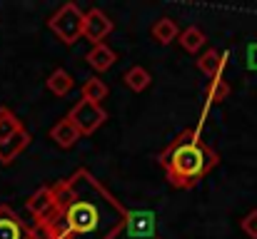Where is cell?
Segmentation results:
<instances>
[{"label":"cell","instance_id":"6da1fadb","mask_svg":"<svg viewBox=\"0 0 257 239\" xmlns=\"http://www.w3.org/2000/svg\"><path fill=\"white\" fill-rule=\"evenodd\" d=\"M25 209L30 239H115L130 214L87 167L33 192Z\"/></svg>","mask_w":257,"mask_h":239},{"label":"cell","instance_id":"7a4b0ae2","mask_svg":"<svg viewBox=\"0 0 257 239\" xmlns=\"http://www.w3.org/2000/svg\"><path fill=\"white\" fill-rule=\"evenodd\" d=\"M158 162L175 189H192L220 164V155L200 137L197 130L187 127L165 150H160Z\"/></svg>","mask_w":257,"mask_h":239},{"label":"cell","instance_id":"3957f363","mask_svg":"<svg viewBox=\"0 0 257 239\" xmlns=\"http://www.w3.org/2000/svg\"><path fill=\"white\" fill-rule=\"evenodd\" d=\"M83 15L85 13L75 3H65L50 15L48 28L55 33V38L63 45H75L83 38Z\"/></svg>","mask_w":257,"mask_h":239},{"label":"cell","instance_id":"277c9868","mask_svg":"<svg viewBox=\"0 0 257 239\" xmlns=\"http://www.w3.org/2000/svg\"><path fill=\"white\" fill-rule=\"evenodd\" d=\"M68 117H70V122L78 127V132L85 137V135H95V132L105 125L107 112L102 110V105L90 102V100H83V97H80V100L73 105V110L68 112Z\"/></svg>","mask_w":257,"mask_h":239},{"label":"cell","instance_id":"5b68a950","mask_svg":"<svg viewBox=\"0 0 257 239\" xmlns=\"http://www.w3.org/2000/svg\"><path fill=\"white\" fill-rule=\"evenodd\" d=\"M112 28H115V23L100 8H90L85 15H83V38L90 40L92 45L105 43V38L112 33Z\"/></svg>","mask_w":257,"mask_h":239},{"label":"cell","instance_id":"8992f818","mask_svg":"<svg viewBox=\"0 0 257 239\" xmlns=\"http://www.w3.org/2000/svg\"><path fill=\"white\" fill-rule=\"evenodd\" d=\"M0 239H30V229L8 204H0Z\"/></svg>","mask_w":257,"mask_h":239},{"label":"cell","instance_id":"52a82bcc","mask_svg":"<svg viewBox=\"0 0 257 239\" xmlns=\"http://www.w3.org/2000/svg\"><path fill=\"white\" fill-rule=\"evenodd\" d=\"M80 132H78V127L70 122V117L65 115V117H60L53 127H50V140L58 145V147H63V150H70V147H75L78 142H80Z\"/></svg>","mask_w":257,"mask_h":239},{"label":"cell","instance_id":"ba28073f","mask_svg":"<svg viewBox=\"0 0 257 239\" xmlns=\"http://www.w3.org/2000/svg\"><path fill=\"white\" fill-rule=\"evenodd\" d=\"M127 234L135 237H150L155 232V214L153 212H130L127 214V224H125Z\"/></svg>","mask_w":257,"mask_h":239},{"label":"cell","instance_id":"9c48e42d","mask_svg":"<svg viewBox=\"0 0 257 239\" xmlns=\"http://www.w3.org/2000/svg\"><path fill=\"white\" fill-rule=\"evenodd\" d=\"M85 60L95 73H105V70H110V68L115 65L117 55H115V50H112L107 43H100V45H92V48H90Z\"/></svg>","mask_w":257,"mask_h":239},{"label":"cell","instance_id":"30bf717a","mask_svg":"<svg viewBox=\"0 0 257 239\" xmlns=\"http://www.w3.org/2000/svg\"><path fill=\"white\" fill-rule=\"evenodd\" d=\"M227 63V55L225 53H217V50H205L200 58H197V70L202 75H207L210 80L222 78V68Z\"/></svg>","mask_w":257,"mask_h":239},{"label":"cell","instance_id":"8fae6325","mask_svg":"<svg viewBox=\"0 0 257 239\" xmlns=\"http://www.w3.org/2000/svg\"><path fill=\"white\" fill-rule=\"evenodd\" d=\"M150 35H153L155 43H160V45H170V43H175V40L180 38L177 20H172V18H168V15L158 18L155 25H153V30H150Z\"/></svg>","mask_w":257,"mask_h":239},{"label":"cell","instance_id":"7c38bea8","mask_svg":"<svg viewBox=\"0 0 257 239\" xmlns=\"http://www.w3.org/2000/svg\"><path fill=\"white\" fill-rule=\"evenodd\" d=\"M30 132L28 130H23L20 135H15L13 140H8V142H0V164H10L13 159L18 157L28 145H30Z\"/></svg>","mask_w":257,"mask_h":239},{"label":"cell","instance_id":"4fadbf2b","mask_svg":"<svg viewBox=\"0 0 257 239\" xmlns=\"http://www.w3.org/2000/svg\"><path fill=\"white\" fill-rule=\"evenodd\" d=\"M25 127H23V122L18 120V115L13 112V110H8V107H0V142H8V140H13L15 135H20Z\"/></svg>","mask_w":257,"mask_h":239},{"label":"cell","instance_id":"5bb4252c","mask_svg":"<svg viewBox=\"0 0 257 239\" xmlns=\"http://www.w3.org/2000/svg\"><path fill=\"white\" fill-rule=\"evenodd\" d=\"M177 43L182 45V50H187V53H200L202 48H205V43H207V38H205V33L200 30V28H195V25H190V28H185V30H180V38H177Z\"/></svg>","mask_w":257,"mask_h":239},{"label":"cell","instance_id":"9a60e30c","mask_svg":"<svg viewBox=\"0 0 257 239\" xmlns=\"http://www.w3.org/2000/svg\"><path fill=\"white\" fill-rule=\"evenodd\" d=\"M45 85H48V90H50L55 97H65V95L73 90V78H70V73H68L65 68H55V70L50 73V78L45 80Z\"/></svg>","mask_w":257,"mask_h":239},{"label":"cell","instance_id":"2e32d148","mask_svg":"<svg viewBox=\"0 0 257 239\" xmlns=\"http://www.w3.org/2000/svg\"><path fill=\"white\" fill-rule=\"evenodd\" d=\"M122 82H125V87H130L133 92H143V90H148L150 87V73L143 68V65H135V68H130L125 75H122Z\"/></svg>","mask_w":257,"mask_h":239},{"label":"cell","instance_id":"e0dca14e","mask_svg":"<svg viewBox=\"0 0 257 239\" xmlns=\"http://www.w3.org/2000/svg\"><path fill=\"white\" fill-rule=\"evenodd\" d=\"M227 95H230V85H227V80H222V78L210 80V85H207V90H205V107L220 105L222 100H227Z\"/></svg>","mask_w":257,"mask_h":239},{"label":"cell","instance_id":"ac0fdd59","mask_svg":"<svg viewBox=\"0 0 257 239\" xmlns=\"http://www.w3.org/2000/svg\"><path fill=\"white\" fill-rule=\"evenodd\" d=\"M107 85H105V80L100 78H90L83 82V87H80V95H83V100H90V102H102L105 97H107Z\"/></svg>","mask_w":257,"mask_h":239},{"label":"cell","instance_id":"d6986e66","mask_svg":"<svg viewBox=\"0 0 257 239\" xmlns=\"http://www.w3.org/2000/svg\"><path fill=\"white\" fill-rule=\"evenodd\" d=\"M240 229L245 232V237L257 239V209L247 212V214L242 217V222H240Z\"/></svg>","mask_w":257,"mask_h":239},{"label":"cell","instance_id":"ffe728a7","mask_svg":"<svg viewBox=\"0 0 257 239\" xmlns=\"http://www.w3.org/2000/svg\"><path fill=\"white\" fill-rule=\"evenodd\" d=\"M245 58H247V68H250V70H257V43H250V45H247V55H245Z\"/></svg>","mask_w":257,"mask_h":239},{"label":"cell","instance_id":"44dd1931","mask_svg":"<svg viewBox=\"0 0 257 239\" xmlns=\"http://www.w3.org/2000/svg\"><path fill=\"white\" fill-rule=\"evenodd\" d=\"M153 239H163V237H153Z\"/></svg>","mask_w":257,"mask_h":239}]
</instances>
